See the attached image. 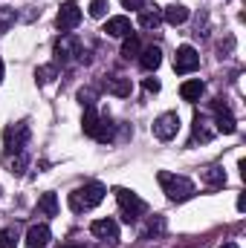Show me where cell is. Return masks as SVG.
I'll list each match as a JSON object with an SVG mask.
<instances>
[{
	"mask_svg": "<svg viewBox=\"0 0 246 248\" xmlns=\"http://www.w3.org/2000/svg\"><path fill=\"white\" fill-rule=\"evenodd\" d=\"M159 185H162V193L171 199V202H185L194 196V182L188 176H177V173H168V170H159Z\"/></svg>",
	"mask_w": 246,
	"mask_h": 248,
	"instance_id": "obj_1",
	"label": "cell"
},
{
	"mask_svg": "<svg viewBox=\"0 0 246 248\" xmlns=\"http://www.w3.org/2000/svg\"><path fill=\"white\" fill-rule=\"evenodd\" d=\"M105 185L102 182H87V185L75 187L72 193H70V208L75 211V214H81V211H90V208H96L102 199H105Z\"/></svg>",
	"mask_w": 246,
	"mask_h": 248,
	"instance_id": "obj_2",
	"label": "cell"
},
{
	"mask_svg": "<svg viewBox=\"0 0 246 248\" xmlns=\"http://www.w3.org/2000/svg\"><path fill=\"white\" fill-rule=\"evenodd\" d=\"M84 133L87 136H93L96 141H110L113 139V127H110V119H105V116H99L96 113V107H84Z\"/></svg>",
	"mask_w": 246,
	"mask_h": 248,
	"instance_id": "obj_3",
	"label": "cell"
},
{
	"mask_svg": "<svg viewBox=\"0 0 246 248\" xmlns=\"http://www.w3.org/2000/svg\"><path fill=\"white\" fill-rule=\"evenodd\" d=\"M113 193H116V202H119V208H122V219L124 222H136V219L148 211L145 199H139L133 190H127V187H116Z\"/></svg>",
	"mask_w": 246,
	"mask_h": 248,
	"instance_id": "obj_4",
	"label": "cell"
},
{
	"mask_svg": "<svg viewBox=\"0 0 246 248\" xmlns=\"http://www.w3.org/2000/svg\"><path fill=\"white\" fill-rule=\"evenodd\" d=\"M26 141H29V124L26 122L9 124V127L3 130V147H6V156H9V153H23V150H26Z\"/></svg>",
	"mask_w": 246,
	"mask_h": 248,
	"instance_id": "obj_5",
	"label": "cell"
},
{
	"mask_svg": "<svg viewBox=\"0 0 246 248\" xmlns=\"http://www.w3.org/2000/svg\"><path fill=\"white\" fill-rule=\"evenodd\" d=\"M55 55H58L61 63L84 61V46H81V41L75 35H64V38H58V44H55Z\"/></svg>",
	"mask_w": 246,
	"mask_h": 248,
	"instance_id": "obj_6",
	"label": "cell"
},
{
	"mask_svg": "<svg viewBox=\"0 0 246 248\" xmlns=\"http://www.w3.org/2000/svg\"><path fill=\"white\" fill-rule=\"evenodd\" d=\"M81 23V9H78V3L75 0H67L61 9H58V17H55V26L61 29L64 35H70L75 26Z\"/></svg>",
	"mask_w": 246,
	"mask_h": 248,
	"instance_id": "obj_7",
	"label": "cell"
},
{
	"mask_svg": "<svg viewBox=\"0 0 246 248\" xmlns=\"http://www.w3.org/2000/svg\"><path fill=\"white\" fill-rule=\"evenodd\" d=\"M197 66H200V55H197V49L188 46V44H183V46L177 49V55H174V69H177L180 75H185V72H194Z\"/></svg>",
	"mask_w": 246,
	"mask_h": 248,
	"instance_id": "obj_8",
	"label": "cell"
},
{
	"mask_svg": "<svg viewBox=\"0 0 246 248\" xmlns=\"http://www.w3.org/2000/svg\"><path fill=\"white\" fill-rule=\"evenodd\" d=\"M177 130H180V116H177V113H162V116L154 122V136L162 139V141L174 139Z\"/></svg>",
	"mask_w": 246,
	"mask_h": 248,
	"instance_id": "obj_9",
	"label": "cell"
},
{
	"mask_svg": "<svg viewBox=\"0 0 246 248\" xmlns=\"http://www.w3.org/2000/svg\"><path fill=\"white\" fill-rule=\"evenodd\" d=\"M90 231H93V237H99V240H105V243H116L119 240V225H116V219H96L93 225H90Z\"/></svg>",
	"mask_w": 246,
	"mask_h": 248,
	"instance_id": "obj_10",
	"label": "cell"
},
{
	"mask_svg": "<svg viewBox=\"0 0 246 248\" xmlns=\"http://www.w3.org/2000/svg\"><path fill=\"white\" fill-rule=\"evenodd\" d=\"M211 107H214V116H217V119H214V127H217V133H235V130H238V122H235V116L229 113V107H226L223 101H214Z\"/></svg>",
	"mask_w": 246,
	"mask_h": 248,
	"instance_id": "obj_11",
	"label": "cell"
},
{
	"mask_svg": "<svg viewBox=\"0 0 246 248\" xmlns=\"http://www.w3.org/2000/svg\"><path fill=\"white\" fill-rule=\"evenodd\" d=\"M214 133H217V127H214V122L209 119V116H203V113H197L194 116V141H211L214 139Z\"/></svg>",
	"mask_w": 246,
	"mask_h": 248,
	"instance_id": "obj_12",
	"label": "cell"
},
{
	"mask_svg": "<svg viewBox=\"0 0 246 248\" xmlns=\"http://www.w3.org/2000/svg\"><path fill=\"white\" fill-rule=\"evenodd\" d=\"M50 225H32L26 231V248H47L50 246Z\"/></svg>",
	"mask_w": 246,
	"mask_h": 248,
	"instance_id": "obj_13",
	"label": "cell"
},
{
	"mask_svg": "<svg viewBox=\"0 0 246 248\" xmlns=\"http://www.w3.org/2000/svg\"><path fill=\"white\" fill-rule=\"evenodd\" d=\"M105 32H107L110 38H127V35H133V26H130V20H127L124 15H116V17H110V20L105 23Z\"/></svg>",
	"mask_w": 246,
	"mask_h": 248,
	"instance_id": "obj_14",
	"label": "cell"
},
{
	"mask_svg": "<svg viewBox=\"0 0 246 248\" xmlns=\"http://www.w3.org/2000/svg\"><path fill=\"white\" fill-rule=\"evenodd\" d=\"M159 63H162V52H159V46H145V49L139 52V66H142L145 72H154Z\"/></svg>",
	"mask_w": 246,
	"mask_h": 248,
	"instance_id": "obj_15",
	"label": "cell"
},
{
	"mask_svg": "<svg viewBox=\"0 0 246 248\" xmlns=\"http://www.w3.org/2000/svg\"><path fill=\"white\" fill-rule=\"evenodd\" d=\"M203 93H206V87H203V81H200V78L185 81L183 87H180V95H183L185 101H200V98H203Z\"/></svg>",
	"mask_w": 246,
	"mask_h": 248,
	"instance_id": "obj_16",
	"label": "cell"
},
{
	"mask_svg": "<svg viewBox=\"0 0 246 248\" xmlns=\"http://www.w3.org/2000/svg\"><path fill=\"white\" fill-rule=\"evenodd\" d=\"M105 87H107V93H113V95H130V78H122V75H110L107 81H105Z\"/></svg>",
	"mask_w": 246,
	"mask_h": 248,
	"instance_id": "obj_17",
	"label": "cell"
},
{
	"mask_svg": "<svg viewBox=\"0 0 246 248\" xmlns=\"http://www.w3.org/2000/svg\"><path fill=\"white\" fill-rule=\"evenodd\" d=\"M159 23H162V12H159L157 6H154V9H142V12H139V26H142V29H157Z\"/></svg>",
	"mask_w": 246,
	"mask_h": 248,
	"instance_id": "obj_18",
	"label": "cell"
},
{
	"mask_svg": "<svg viewBox=\"0 0 246 248\" xmlns=\"http://www.w3.org/2000/svg\"><path fill=\"white\" fill-rule=\"evenodd\" d=\"M162 17H165L171 26H180V23H185V20H188V9H185V6H180V3H171V6L162 12Z\"/></svg>",
	"mask_w": 246,
	"mask_h": 248,
	"instance_id": "obj_19",
	"label": "cell"
},
{
	"mask_svg": "<svg viewBox=\"0 0 246 248\" xmlns=\"http://www.w3.org/2000/svg\"><path fill=\"white\" fill-rule=\"evenodd\" d=\"M38 211H41L44 217H55V214H58V196H55V193H44V196L38 199Z\"/></svg>",
	"mask_w": 246,
	"mask_h": 248,
	"instance_id": "obj_20",
	"label": "cell"
},
{
	"mask_svg": "<svg viewBox=\"0 0 246 248\" xmlns=\"http://www.w3.org/2000/svg\"><path fill=\"white\" fill-rule=\"evenodd\" d=\"M206 182L211 187H220V185H226V173H223V168L220 165H211V168H206Z\"/></svg>",
	"mask_w": 246,
	"mask_h": 248,
	"instance_id": "obj_21",
	"label": "cell"
},
{
	"mask_svg": "<svg viewBox=\"0 0 246 248\" xmlns=\"http://www.w3.org/2000/svg\"><path fill=\"white\" fill-rule=\"evenodd\" d=\"M139 52H142V44H139V38L136 35H127L122 44V55L130 61V58H139Z\"/></svg>",
	"mask_w": 246,
	"mask_h": 248,
	"instance_id": "obj_22",
	"label": "cell"
},
{
	"mask_svg": "<svg viewBox=\"0 0 246 248\" xmlns=\"http://www.w3.org/2000/svg\"><path fill=\"white\" fill-rule=\"evenodd\" d=\"M6 168H9L12 173H23V170H26V156H23V153H9V156H6Z\"/></svg>",
	"mask_w": 246,
	"mask_h": 248,
	"instance_id": "obj_23",
	"label": "cell"
},
{
	"mask_svg": "<svg viewBox=\"0 0 246 248\" xmlns=\"http://www.w3.org/2000/svg\"><path fill=\"white\" fill-rule=\"evenodd\" d=\"M18 228H0V248H18Z\"/></svg>",
	"mask_w": 246,
	"mask_h": 248,
	"instance_id": "obj_24",
	"label": "cell"
},
{
	"mask_svg": "<svg viewBox=\"0 0 246 248\" xmlns=\"http://www.w3.org/2000/svg\"><path fill=\"white\" fill-rule=\"evenodd\" d=\"M15 20H18V12L12 6H0V32H6L9 26H15Z\"/></svg>",
	"mask_w": 246,
	"mask_h": 248,
	"instance_id": "obj_25",
	"label": "cell"
},
{
	"mask_svg": "<svg viewBox=\"0 0 246 248\" xmlns=\"http://www.w3.org/2000/svg\"><path fill=\"white\" fill-rule=\"evenodd\" d=\"M165 231V219L162 217H154L151 222H148V228H145V237H159Z\"/></svg>",
	"mask_w": 246,
	"mask_h": 248,
	"instance_id": "obj_26",
	"label": "cell"
},
{
	"mask_svg": "<svg viewBox=\"0 0 246 248\" xmlns=\"http://www.w3.org/2000/svg\"><path fill=\"white\" fill-rule=\"evenodd\" d=\"M110 9V0H93L90 3V17H105Z\"/></svg>",
	"mask_w": 246,
	"mask_h": 248,
	"instance_id": "obj_27",
	"label": "cell"
},
{
	"mask_svg": "<svg viewBox=\"0 0 246 248\" xmlns=\"http://www.w3.org/2000/svg\"><path fill=\"white\" fill-rule=\"evenodd\" d=\"M35 75H38V81H41V84H47V81H53V75H55V66H41Z\"/></svg>",
	"mask_w": 246,
	"mask_h": 248,
	"instance_id": "obj_28",
	"label": "cell"
},
{
	"mask_svg": "<svg viewBox=\"0 0 246 248\" xmlns=\"http://www.w3.org/2000/svg\"><path fill=\"white\" fill-rule=\"evenodd\" d=\"M142 87H145L148 93H159V81H157V78H145V81H142Z\"/></svg>",
	"mask_w": 246,
	"mask_h": 248,
	"instance_id": "obj_29",
	"label": "cell"
},
{
	"mask_svg": "<svg viewBox=\"0 0 246 248\" xmlns=\"http://www.w3.org/2000/svg\"><path fill=\"white\" fill-rule=\"evenodd\" d=\"M124 9H136V12H142L145 9V0H122Z\"/></svg>",
	"mask_w": 246,
	"mask_h": 248,
	"instance_id": "obj_30",
	"label": "cell"
},
{
	"mask_svg": "<svg viewBox=\"0 0 246 248\" xmlns=\"http://www.w3.org/2000/svg\"><path fill=\"white\" fill-rule=\"evenodd\" d=\"M220 248H238V243H223Z\"/></svg>",
	"mask_w": 246,
	"mask_h": 248,
	"instance_id": "obj_31",
	"label": "cell"
},
{
	"mask_svg": "<svg viewBox=\"0 0 246 248\" xmlns=\"http://www.w3.org/2000/svg\"><path fill=\"white\" fill-rule=\"evenodd\" d=\"M0 81H3V61H0Z\"/></svg>",
	"mask_w": 246,
	"mask_h": 248,
	"instance_id": "obj_32",
	"label": "cell"
}]
</instances>
